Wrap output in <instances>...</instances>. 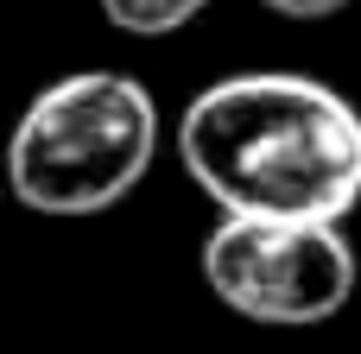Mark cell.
<instances>
[{"instance_id":"cell-1","label":"cell","mask_w":361,"mask_h":354,"mask_svg":"<svg viewBox=\"0 0 361 354\" xmlns=\"http://www.w3.org/2000/svg\"><path fill=\"white\" fill-rule=\"evenodd\" d=\"M178 165L222 215L349 222L361 209V114L298 70H241L178 114Z\"/></svg>"},{"instance_id":"cell-2","label":"cell","mask_w":361,"mask_h":354,"mask_svg":"<svg viewBox=\"0 0 361 354\" xmlns=\"http://www.w3.org/2000/svg\"><path fill=\"white\" fill-rule=\"evenodd\" d=\"M159 152V101L127 70H76L38 89L6 146V184L32 215L82 222L133 196Z\"/></svg>"},{"instance_id":"cell-3","label":"cell","mask_w":361,"mask_h":354,"mask_svg":"<svg viewBox=\"0 0 361 354\" xmlns=\"http://www.w3.org/2000/svg\"><path fill=\"white\" fill-rule=\"evenodd\" d=\"M203 285L247 323L311 329L330 323L361 285L355 241L343 222H286V215H216L203 234Z\"/></svg>"},{"instance_id":"cell-4","label":"cell","mask_w":361,"mask_h":354,"mask_svg":"<svg viewBox=\"0 0 361 354\" xmlns=\"http://www.w3.org/2000/svg\"><path fill=\"white\" fill-rule=\"evenodd\" d=\"M209 0H102V19L127 38H171L184 32Z\"/></svg>"},{"instance_id":"cell-5","label":"cell","mask_w":361,"mask_h":354,"mask_svg":"<svg viewBox=\"0 0 361 354\" xmlns=\"http://www.w3.org/2000/svg\"><path fill=\"white\" fill-rule=\"evenodd\" d=\"M267 13H279V19H336V13H349L355 0H260Z\"/></svg>"}]
</instances>
